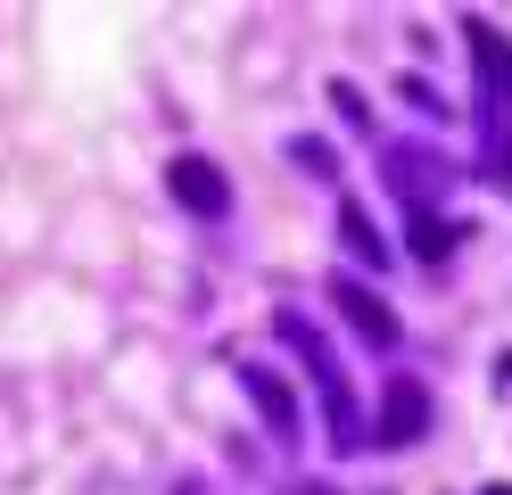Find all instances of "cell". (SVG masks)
I'll return each instance as SVG.
<instances>
[{"instance_id": "obj_2", "label": "cell", "mask_w": 512, "mask_h": 495, "mask_svg": "<svg viewBox=\"0 0 512 495\" xmlns=\"http://www.w3.org/2000/svg\"><path fill=\"white\" fill-rule=\"evenodd\" d=\"M380 174H389V198L405 207V223L438 215V198L455 190V165H446L430 141H380Z\"/></svg>"}, {"instance_id": "obj_6", "label": "cell", "mask_w": 512, "mask_h": 495, "mask_svg": "<svg viewBox=\"0 0 512 495\" xmlns=\"http://www.w3.org/2000/svg\"><path fill=\"white\" fill-rule=\"evenodd\" d=\"M240 388H248V405L265 413V429H273V446H290V438H298V396L281 388V380L265 372V363H240Z\"/></svg>"}, {"instance_id": "obj_8", "label": "cell", "mask_w": 512, "mask_h": 495, "mask_svg": "<svg viewBox=\"0 0 512 495\" xmlns=\"http://www.w3.org/2000/svg\"><path fill=\"white\" fill-rule=\"evenodd\" d=\"M405 231H413V256H430V264H438L446 248L463 240V231H455V223H438V215H422V223H405Z\"/></svg>"}, {"instance_id": "obj_12", "label": "cell", "mask_w": 512, "mask_h": 495, "mask_svg": "<svg viewBox=\"0 0 512 495\" xmlns=\"http://www.w3.org/2000/svg\"><path fill=\"white\" fill-rule=\"evenodd\" d=\"M479 495H512V487H504V479H496V487H479Z\"/></svg>"}, {"instance_id": "obj_10", "label": "cell", "mask_w": 512, "mask_h": 495, "mask_svg": "<svg viewBox=\"0 0 512 495\" xmlns=\"http://www.w3.org/2000/svg\"><path fill=\"white\" fill-rule=\"evenodd\" d=\"M397 99H405V108H422V116H455V108H446V99H438L430 83H397Z\"/></svg>"}, {"instance_id": "obj_5", "label": "cell", "mask_w": 512, "mask_h": 495, "mask_svg": "<svg viewBox=\"0 0 512 495\" xmlns=\"http://www.w3.org/2000/svg\"><path fill=\"white\" fill-rule=\"evenodd\" d=\"M166 190L182 198L190 215H207V223H215V215H232V182H223V165H215V157H199V149L166 165Z\"/></svg>"}, {"instance_id": "obj_4", "label": "cell", "mask_w": 512, "mask_h": 495, "mask_svg": "<svg viewBox=\"0 0 512 495\" xmlns=\"http://www.w3.org/2000/svg\"><path fill=\"white\" fill-rule=\"evenodd\" d=\"M430 388L413 380V372H397L389 380V396H380V429H372V446H422L430 438Z\"/></svg>"}, {"instance_id": "obj_1", "label": "cell", "mask_w": 512, "mask_h": 495, "mask_svg": "<svg viewBox=\"0 0 512 495\" xmlns=\"http://www.w3.org/2000/svg\"><path fill=\"white\" fill-rule=\"evenodd\" d=\"M273 339H281V347H298V363H306L314 380H323V421H331V446H339V454L372 446V429H364V405H356V388H347V372L331 363L323 330H314L306 314H273Z\"/></svg>"}, {"instance_id": "obj_7", "label": "cell", "mask_w": 512, "mask_h": 495, "mask_svg": "<svg viewBox=\"0 0 512 495\" xmlns=\"http://www.w3.org/2000/svg\"><path fill=\"white\" fill-rule=\"evenodd\" d=\"M339 240H347V256H356L364 273H380V264H389V240L372 231V215L356 207V198H339Z\"/></svg>"}, {"instance_id": "obj_11", "label": "cell", "mask_w": 512, "mask_h": 495, "mask_svg": "<svg viewBox=\"0 0 512 495\" xmlns=\"http://www.w3.org/2000/svg\"><path fill=\"white\" fill-rule=\"evenodd\" d=\"M298 495H331V487H314V479H306V487H298Z\"/></svg>"}, {"instance_id": "obj_3", "label": "cell", "mask_w": 512, "mask_h": 495, "mask_svg": "<svg viewBox=\"0 0 512 495\" xmlns=\"http://www.w3.org/2000/svg\"><path fill=\"white\" fill-rule=\"evenodd\" d=\"M331 306H339V322L356 330V339H364L372 355H389V347H397V314H389V297H380L372 281H347V273H331Z\"/></svg>"}, {"instance_id": "obj_9", "label": "cell", "mask_w": 512, "mask_h": 495, "mask_svg": "<svg viewBox=\"0 0 512 495\" xmlns=\"http://www.w3.org/2000/svg\"><path fill=\"white\" fill-rule=\"evenodd\" d=\"M290 157H298V165H314V174H323V182H339V157H331L323 141H290Z\"/></svg>"}]
</instances>
